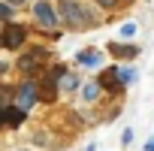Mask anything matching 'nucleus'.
Instances as JSON below:
<instances>
[{"label":"nucleus","mask_w":154,"mask_h":151,"mask_svg":"<svg viewBox=\"0 0 154 151\" xmlns=\"http://www.w3.org/2000/svg\"><path fill=\"white\" fill-rule=\"evenodd\" d=\"M145 151H154V136H151V139L145 142Z\"/></svg>","instance_id":"nucleus-17"},{"label":"nucleus","mask_w":154,"mask_h":151,"mask_svg":"<svg viewBox=\"0 0 154 151\" xmlns=\"http://www.w3.org/2000/svg\"><path fill=\"white\" fill-rule=\"evenodd\" d=\"M60 18L69 24V27H91L94 18L88 15V9L75 0H60Z\"/></svg>","instance_id":"nucleus-1"},{"label":"nucleus","mask_w":154,"mask_h":151,"mask_svg":"<svg viewBox=\"0 0 154 151\" xmlns=\"http://www.w3.org/2000/svg\"><path fill=\"white\" fill-rule=\"evenodd\" d=\"M118 79H121V85L127 88L130 82H136V69H127V66H118Z\"/></svg>","instance_id":"nucleus-11"},{"label":"nucleus","mask_w":154,"mask_h":151,"mask_svg":"<svg viewBox=\"0 0 154 151\" xmlns=\"http://www.w3.org/2000/svg\"><path fill=\"white\" fill-rule=\"evenodd\" d=\"M82 97H85L88 103H94V100L100 97V82H85V88H82Z\"/></svg>","instance_id":"nucleus-10"},{"label":"nucleus","mask_w":154,"mask_h":151,"mask_svg":"<svg viewBox=\"0 0 154 151\" xmlns=\"http://www.w3.org/2000/svg\"><path fill=\"white\" fill-rule=\"evenodd\" d=\"M24 39H27V27L24 24H12V21L3 27V33H0V45L3 48H21Z\"/></svg>","instance_id":"nucleus-2"},{"label":"nucleus","mask_w":154,"mask_h":151,"mask_svg":"<svg viewBox=\"0 0 154 151\" xmlns=\"http://www.w3.org/2000/svg\"><path fill=\"white\" fill-rule=\"evenodd\" d=\"M60 79H63L60 85H63L66 91H75V88H79V85H82V82H79V79H75V76H69V72H63V76H60Z\"/></svg>","instance_id":"nucleus-12"},{"label":"nucleus","mask_w":154,"mask_h":151,"mask_svg":"<svg viewBox=\"0 0 154 151\" xmlns=\"http://www.w3.org/2000/svg\"><path fill=\"white\" fill-rule=\"evenodd\" d=\"M121 142H124V145H130V142H133V130H130V127L121 133Z\"/></svg>","instance_id":"nucleus-16"},{"label":"nucleus","mask_w":154,"mask_h":151,"mask_svg":"<svg viewBox=\"0 0 154 151\" xmlns=\"http://www.w3.org/2000/svg\"><path fill=\"white\" fill-rule=\"evenodd\" d=\"M100 91H109V94H121L124 85L118 79V66H109L103 76H100Z\"/></svg>","instance_id":"nucleus-5"},{"label":"nucleus","mask_w":154,"mask_h":151,"mask_svg":"<svg viewBox=\"0 0 154 151\" xmlns=\"http://www.w3.org/2000/svg\"><path fill=\"white\" fill-rule=\"evenodd\" d=\"M36 57H45V51H42V48H33L30 54H24V57L18 60V66H21L24 72H36V69H39V60H36Z\"/></svg>","instance_id":"nucleus-8"},{"label":"nucleus","mask_w":154,"mask_h":151,"mask_svg":"<svg viewBox=\"0 0 154 151\" xmlns=\"http://www.w3.org/2000/svg\"><path fill=\"white\" fill-rule=\"evenodd\" d=\"M24 115H27V112H21V109H15V106H0V124L18 127V124L24 121Z\"/></svg>","instance_id":"nucleus-6"},{"label":"nucleus","mask_w":154,"mask_h":151,"mask_svg":"<svg viewBox=\"0 0 154 151\" xmlns=\"http://www.w3.org/2000/svg\"><path fill=\"white\" fill-rule=\"evenodd\" d=\"M133 33H136V24H133V21L121 24V36H124V39H127V36H133Z\"/></svg>","instance_id":"nucleus-14"},{"label":"nucleus","mask_w":154,"mask_h":151,"mask_svg":"<svg viewBox=\"0 0 154 151\" xmlns=\"http://www.w3.org/2000/svg\"><path fill=\"white\" fill-rule=\"evenodd\" d=\"M121 3V0H97V6H103V9H115Z\"/></svg>","instance_id":"nucleus-15"},{"label":"nucleus","mask_w":154,"mask_h":151,"mask_svg":"<svg viewBox=\"0 0 154 151\" xmlns=\"http://www.w3.org/2000/svg\"><path fill=\"white\" fill-rule=\"evenodd\" d=\"M18 103H15V109H21V112H30V106L39 100V82H24L21 88H18V97H15Z\"/></svg>","instance_id":"nucleus-3"},{"label":"nucleus","mask_w":154,"mask_h":151,"mask_svg":"<svg viewBox=\"0 0 154 151\" xmlns=\"http://www.w3.org/2000/svg\"><path fill=\"white\" fill-rule=\"evenodd\" d=\"M75 60H79L82 66H100V63H103V51H97V48H85V51L75 54Z\"/></svg>","instance_id":"nucleus-7"},{"label":"nucleus","mask_w":154,"mask_h":151,"mask_svg":"<svg viewBox=\"0 0 154 151\" xmlns=\"http://www.w3.org/2000/svg\"><path fill=\"white\" fill-rule=\"evenodd\" d=\"M9 18H12V6H6L3 0H0V21H6V24H9Z\"/></svg>","instance_id":"nucleus-13"},{"label":"nucleus","mask_w":154,"mask_h":151,"mask_svg":"<svg viewBox=\"0 0 154 151\" xmlns=\"http://www.w3.org/2000/svg\"><path fill=\"white\" fill-rule=\"evenodd\" d=\"M18 3H24V0H6V6H18Z\"/></svg>","instance_id":"nucleus-18"},{"label":"nucleus","mask_w":154,"mask_h":151,"mask_svg":"<svg viewBox=\"0 0 154 151\" xmlns=\"http://www.w3.org/2000/svg\"><path fill=\"white\" fill-rule=\"evenodd\" d=\"M33 18H36L42 27H54L60 15L54 12V6L48 3V0H36V3H33Z\"/></svg>","instance_id":"nucleus-4"},{"label":"nucleus","mask_w":154,"mask_h":151,"mask_svg":"<svg viewBox=\"0 0 154 151\" xmlns=\"http://www.w3.org/2000/svg\"><path fill=\"white\" fill-rule=\"evenodd\" d=\"M109 51H112L115 57H136V54H139V48H136V45H124V42H112V45H109Z\"/></svg>","instance_id":"nucleus-9"}]
</instances>
